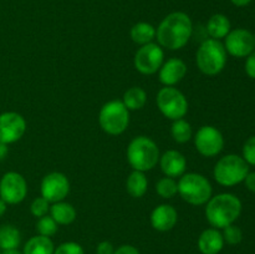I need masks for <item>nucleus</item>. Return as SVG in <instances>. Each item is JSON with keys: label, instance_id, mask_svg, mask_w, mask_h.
I'll list each match as a JSON object with an SVG mask.
<instances>
[{"label": "nucleus", "instance_id": "nucleus-1", "mask_svg": "<svg viewBox=\"0 0 255 254\" xmlns=\"http://www.w3.org/2000/svg\"><path fill=\"white\" fill-rule=\"evenodd\" d=\"M193 34V22L183 11L167 15L156 30V37L161 47L179 50L187 45Z\"/></svg>", "mask_w": 255, "mask_h": 254}, {"label": "nucleus", "instance_id": "nucleus-2", "mask_svg": "<svg viewBox=\"0 0 255 254\" xmlns=\"http://www.w3.org/2000/svg\"><path fill=\"white\" fill-rule=\"evenodd\" d=\"M242 213V202L232 193H221L207 202L206 218L213 228L223 229L233 224Z\"/></svg>", "mask_w": 255, "mask_h": 254}, {"label": "nucleus", "instance_id": "nucleus-3", "mask_svg": "<svg viewBox=\"0 0 255 254\" xmlns=\"http://www.w3.org/2000/svg\"><path fill=\"white\" fill-rule=\"evenodd\" d=\"M159 157L158 146L147 136L134 137L127 147V161L134 171H151L159 162Z\"/></svg>", "mask_w": 255, "mask_h": 254}, {"label": "nucleus", "instance_id": "nucleus-4", "mask_svg": "<svg viewBox=\"0 0 255 254\" xmlns=\"http://www.w3.org/2000/svg\"><path fill=\"white\" fill-rule=\"evenodd\" d=\"M196 62L201 72L208 76L221 74L227 64V51L219 40L206 39L197 50Z\"/></svg>", "mask_w": 255, "mask_h": 254}, {"label": "nucleus", "instance_id": "nucleus-5", "mask_svg": "<svg viewBox=\"0 0 255 254\" xmlns=\"http://www.w3.org/2000/svg\"><path fill=\"white\" fill-rule=\"evenodd\" d=\"M178 193L192 206H203L212 198L213 188L203 174L184 173L178 181Z\"/></svg>", "mask_w": 255, "mask_h": 254}, {"label": "nucleus", "instance_id": "nucleus-6", "mask_svg": "<svg viewBox=\"0 0 255 254\" xmlns=\"http://www.w3.org/2000/svg\"><path fill=\"white\" fill-rule=\"evenodd\" d=\"M249 173V164L238 154H227L214 166V179L221 186L233 187L242 183Z\"/></svg>", "mask_w": 255, "mask_h": 254}, {"label": "nucleus", "instance_id": "nucleus-7", "mask_svg": "<svg viewBox=\"0 0 255 254\" xmlns=\"http://www.w3.org/2000/svg\"><path fill=\"white\" fill-rule=\"evenodd\" d=\"M99 124L106 133L112 136L124 133L129 125V111L122 101L112 100L100 110Z\"/></svg>", "mask_w": 255, "mask_h": 254}, {"label": "nucleus", "instance_id": "nucleus-8", "mask_svg": "<svg viewBox=\"0 0 255 254\" xmlns=\"http://www.w3.org/2000/svg\"><path fill=\"white\" fill-rule=\"evenodd\" d=\"M156 102L162 115L173 121L183 119L188 112L187 97L173 86L162 87L157 94Z\"/></svg>", "mask_w": 255, "mask_h": 254}, {"label": "nucleus", "instance_id": "nucleus-9", "mask_svg": "<svg viewBox=\"0 0 255 254\" xmlns=\"http://www.w3.org/2000/svg\"><path fill=\"white\" fill-rule=\"evenodd\" d=\"M164 52L158 44L149 42L142 45L134 55L133 64L138 72L143 75H153L159 71L163 65Z\"/></svg>", "mask_w": 255, "mask_h": 254}, {"label": "nucleus", "instance_id": "nucleus-10", "mask_svg": "<svg viewBox=\"0 0 255 254\" xmlns=\"http://www.w3.org/2000/svg\"><path fill=\"white\" fill-rule=\"evenodd\" d=\"M194 146L204 157H214L224 148V137L214 126H202L194 136Z\"/></svg>", "mask_w": 255, "mask_h": 254}, {"label": "nucleus", "instance_id": "nucleus-11", "mask_svg": "<svg viewBox=\"0 0 255 254\" xmlns=\"http://www.w3.org/2000/svg\"><path fill=\"white\" fill-rule=\"evenodd\" d=\"M27 194L26 179L17 172H6L0 179V198L6 204L21 203Z\"/></svg>", "mask_w": 255, "mask_h": 254}, {"label": "nucleus", "instance_id": "nucleus-12", "mask_svg": "<svg viewBox=\"0 0 255 254\" xmlns=\"http://www.w3.org/2000/svg\"><path fill=\"white\" fill-rule=\"evenodd\" d=\"M40 191L49 203L64 201L70 192L69 178L61 172H51L42 178Z\"/></svg>", "mask_w": 255, "mask_h": 254}, {"label": "nucleus", "instance_id": "nucleus-13", "mask_svg": "<svg viewBox=\"0 0 255 254\" xmlns=\"http://www.w3.org/2000/svg\"><path fill=\"white\" fill-rule=\"evenodd\" d=\"M26 121L17 112L7 111L0 114V142L5 144L15 143L24 136Z\"/></svg>", "mask_w": 255, "mask_h": 254}, {"label": "nucleus", "instance_id": "nucleus-14", "mask_svg": "<svg viewBox=\"0 0 255 254\" xmlns=\"http://www.w3.org/2000/svg\"><path fill=\"white\" fill-rule=\"evenodd\" d=\"M224 39L226 51L234 57H247L255 50L254 34L247 29L231 30Z\"/></svg>", "mask_w": 255, "mask_h": 254}, {"label": "nucleus", "instance_id": "nucleus-15", "mask_svg": "<svg viewBox=\"0 0 255 254\" xmlns=\"http://www.w3.org/2000/svg\"><path fill=\"white\" fill-rule=\"evenodd\" d=\"M159 166L166 177L176 178L183 176L187 169V159L177 149H168L159 157Z\"/></svg>", "mask_w": 255, "mask_h": 254}, {"label": "nucleus", "instance_id": "nucleus-16", "mask_svg": "<svg viewBox=\"0 0 255 254\" xmlns=\"http://www.w3.org/2000/svg\"><path fill=\"white\" fill-rule=\"evenodd\" d=\"M187 74V65L183 60L172 57L163 62L159 69V81L164 86H174L184 79Z\"/></svg>", "mask_w": 255, "mask_h": 254}, {"label": "nucleus", "instance_id": "nucleus-17", "mask_svg": "<svg viewBox=\"0 0 255 254\" xmlns=\"http://www.w3.org/2000/svg\"><path fill=\"white\" fill-rule=\"evenodd\" d=\"M178 221V213L171 204H161L151 213V224L156 231L168 232L174 228Z\"/></svg>", "mask_w": 255, "mask_h": 254}, {"label": "nucleus", "instance_id": "nucleus-18", "mask_svg": "<svg viewBox=\"0 0 255 254\" xmlns=\"http://www.w3.org/2000/svg\"><path fill=\"white\" fill-rule=\"evenodd\" d=\"M223 234L217 228H208L198 238V248L202 254H218L224 247Z\"/></svg>", "mask_w": 255, "mask_h": 254}, {"label": "nucleus", "instance_id": "nucleus-19", "mask_svg": "<svg viewBox=\"0 0 255 254\" xmlns=\"http://www.w3.org/2000/svg\"><path fill=\"white\" fill-rule=\"evenodd\" d=\"M206 30L211 39H224L231 32V21L226 15L214 14L209 17Z\"/></svg>", "mask_w": 255, "mask_h": 254}, {"label": "nucleus", "instance_id": "nucleus-20", "mask_svg": "<svg viewBox=\"0 0 255 254\" xmlns=\"http://www.w3.org/2000/svg\"><path fill=\"white\" fill-rule=\"evenodd\" d=\"M50 216L55 219L57 224L69 226L76 219L77 213L76 209L71 203L61 201L52 203V206L50 207Z\"/></svg>", "mask_w": 255, "mask_h": 254}, {"label": "nucleus", "instance_id": "nucleus-21", "mask_svg": "<svg viewBox=\"0 0 255 254\" xmlns=\"http://www.w3.org/2000/svg\"><path fill=\"white\" fill-rule=\"evenodd\" d=\"M55 247L50 237L35 236L25 243L22 254H54Z\"/></svg>", "mask_w": 255, "mask_h": 254}, {"label": "nucleus", "instance_id": "nucleus-22", "mask_svg": "<svg viewBox=\"0 0 255 254\" xmlns=\"http://www.w3.org/2000/svg\"><path fill=\"white\" fill-rule=\"evenodd\" d=\"M147 187H148V179H147L144 172L133 169L126 182V188L129 196L133 198H141L147 192Z\"/></svg>", "mask_w": 255, "mask_h": 254}, {"label": "nucleus", "instance_id": "nucleus-23", "mask_svg": "<svg viewBox=\"0 0 255 254\" xmlns=\"http://www.w3.org/2000/svg\"><path fill=\"white\" fill-rule=\"evenodd\" d=\"M21 243V233L12 224L0 226V249H16Z\"/></svg>", "mask_w": 255, "mask_h": 254}, {"label": "nucleus", "instance_id": "nucleus-24", "mask_svg": "<svg viewBox=\"0 0 255 254\" xmlns=\"http://www.w3.org/2000/svg\"><path fill=\"white\" fill-rule=\"evenodd\" d=\"M131 39L132 41L138 45H146L153 41L156 37V27L149 22H137L131 27Z\"/></svg>", "mask_w": 255, "mask_h": 254}, {"label": "nucleus", "instance_id": "nucleus-25", "mask_svg": "<svg viewBox=\"0 0 255 254\" xmlns=\"http://www.w3.org/2000/svg\"><path fill=\"white\" fill-rule=\"evenodd\" d=\"M125 106L127 107L128 111H136V110L143 109L147 102V94L142 87L133 86L129 87L124 94L122 99Z\"/></svg>", "mask_w": 255, "mask_h": 254}, {"label": "nucleus", "instance_id": "nucleus-26", "mask_svg": "<svg viewBox=\"0 0 255 254\" xmlns=\"http://www.w3.org/2000/svg\"><path fill=\"white\" fill-rule=\"evenodd\" d=\"M172 137H173L174 141L177 143H186L193 136V131H192V126L189 122H187L186 120L179 119L173 121L171 128Z\"/></svg>", "mask_w": 255, "mask_h": 254}, {"label": "nucleus", "instance_id": "nucleus-27", "mask_svg": "<svg viewBox=\"0 0 255 254\" xmlns=\"http://www.w3.org/2000/svg\"><path fill=\"white\" fill-rule=\"evenodd\" d=\"M156 192L164 199H171L178 193V182L171 177H163L156 184Z\"/></svg>", "mask_w": 255, "mask_h": 254}, {"label": "nucleus", "instance_id": "nucleus-28", "mask_svg": "<svg viewBox=\"0 0 255 254\" xmlns=\"http://www.w3.org/2000/svg\"><path fill=\"white\" fill-rule=\"evenodd\" d=\"M59 224L55 222V219L51 216H44L41 218H39L36 223V231L40 236L45 237H52L54 234H56L57 229H59Z\"/></svg>", "mask_w": 255, "mask_h": 254}, {"label": "nucleus", "instance_id": "nucleus-29", "mask_svg": "<svg viewBox=\"0 0 255 254\" xmlns=\"http://www.w3.org/2000/svg\"><path fill=\"white\" fill-rule=\"evenodd\" d=\"M223 239L224 242H227L231 246H236V244H239L243 239V232L239 227L234 226V224H231V226L223 228Z\"/></svg>", "mask_w": 255, "mask_h": 254}, {"label": "nucleus", "instance_id": "nucleus-30", "mask_svg": "<svg viewBox=\"0 0 255 254\" xmlns=\"http://www.w3.org/2000/svg\"><path fill=\"white\" fill-rule=\"evenodd\" d=\"M30 212L36 218H41V217L46 216L50 212V203L44 198V197H37L31 202L30 206Z\"/></svg>", "mask_w": 255, "mask_h": 254}, {"label": "nucleus", "instance_id": "nucleus-31", "mask_svg": "<svg viewBox=\"0 0 255 254\" xmlns=\"http://www.w3.org/2000/svg\"><path fill=\"white\" fill-rule=\"evenodd\" d=\"M54 254H85V252L79 243L66 242V243L60 244L54 251Z\"/></svg>", "mask_w": 255, "mask_h": 254}, {"label": "nucleus", "instance_id": "nucleus-32", "mask_svg": "<svg viewBox=\"0 0 255 254\" xmlns=\"http://www.w3.org/2000/svg\"><path fill=\"white\" fill-rule=\"evenodd\" d=\"M243 158L248 164L255 166V136L249 137L244 143Z\"/></svg>", "mask_w": 255, "mask_h": 254}, {"label": "nucleus", "instance_id": "nucleus-33", "mask_svg": "<svg viewBox=\"0 0 255 254\" xmlns=\"http://www.w3.org/2000/svg\"><path fill=\"white\" fill-rule=\"evenodd\" d=\"M246 72L251 79L255 80V50L251 55L247 56L246 61Z\"/></svg>", "mask_w": 255, "mask_h": 254}, {"label": "nucleus", "instance_id": "nucleus-34", "mask_svg": "<svg viewBox=\"0 0 255 254\" xmlns=\"http://www.w3.org/2000/svg\"><path fill=\"white\" fill-rule=\"evenodd\" d=\"M115 248L111 242H101L96 248V254H114Z\"/></svg>", "mask_w": 255, "mask_h": 254}, {"label": "nucleus", "instance_id": "nucleus-35", "mask_svg": "<svg viewBox=\"0 0 255 254\" xmlns=\"http://www.w3.org/2000/svg\"><path fill=\"white\" fill-rule=\"evenodd\" d=\"M114 254H139V251L136 248V247L129 246V244H124V246L115 249Z\"/></svg>", "mask_w": 255, "mask_h": 254}, {"label": "nucleus", "instance_id": "nucleus-36", "mask_svg": "<svg viewBox=\"0 0 255 254\" xmlns=\"http://www.w3.org/2000/svg\"><path fill=\"white\" fill-rule=\"evenodd\" d=\"M244 183H246V187L249 191L255 193V172H249L247 174L246 179H244Z\"/></svg>", "mask_w": 255, "mask_h": 254}, {"label": "nucleus", "instance_id": "nucleus-37", "mask_svg": "<svg viewBox=\"0 0 255 254\" xmlns=\"http://www.w3.org/2000/svg\"><path fill=\"white\" fill-rule=\"evenodd\" d=\"M9 153V148H7V144L0 142V161L5 159V157Z\"/></svg>", "mask_w": 255, "mask_h": 254}, {"label": "nucleus", "instance_id": "nucleus-38", "mask_svg": "<svg viewBox=\"0 0 255 254\" xmlns=\"http://www.w3.org/2000/svg\"><path fill=\"white\" fill-rule=\"evenodd\" d=\"M231 1H232V4L236 5V6L242 7V6H247V5L251 4L252 0H231Z\"/></svg>", "mask_w": 255, "mask_h": 254}, {"label": "nucleus", "instance_id": "nucleus-39", "mask_svg": "<svg viewBox=\"0 0 255 254\" xmlns=\"http://www.w3.org/2000/svg\"><path fill=\"white\" fill-rule=\"evenodd\" d=\"M6 206L7 204L5 203L1 198H0V218H1V217L5 214V212H6V208H7Z\"/></svg>", "mask_w": 255, "mask_h": 254}, {"label": "nucleus", "instance_id": "nucleus-40", "mask_svg": "<svg viewBox=\"0 0 255 254\" xmlns=\"http://www.w3.org/2000/svg\"><path fill=\"white\" fill-rule=\"evenodd\" d=\"M1 254H22L21 252L16 249H7V251H2Z\"/></svg>", "mask_w": 255, "mask_h": 254}, {"label": "nucleus", "instance_id": "nucleus-41", "mask_svg": "<svg viewBox=\"0 0 255 254\" xmlns=\"http://www.w3.org/2000/svg\"><path fill=\"white\" fill-rule=\"evenodd\" d=\"M0 254H1V249H0Z\"/></svg>", "mask_w": 255, "mask_h": 254}, {"label": "nucleus", "instance_id": "nucleus-42", "mask_svg": "<svg viewBox=\"0 0 255 254\" xmlns=\"http://www.w3.org/2000/svg\"><path fill=\"white\" fill-rule=\"evenodd\" d=\"M254 39H255V34H254Z\"/></svg>", "mask_w": 255, "mask_h": 254}]
</instances>
